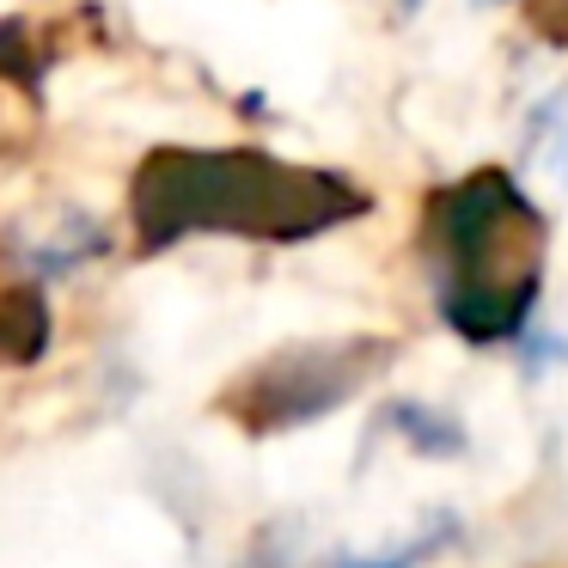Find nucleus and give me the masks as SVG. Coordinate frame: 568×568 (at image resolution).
<instances>
[{"label":"nucleus","instance_id":"nucleus-1","mask_svg":"<svg viewBox=\"0 0 568 568\" xmlns=\"http://www.w3.org/2000/svg\"><path fill=\"white\" fill-rule=\"evenodd\" d=\"M550 160H556V172H562V184H568V123L556 129V148H550Z\"/></svg>","mask_w":568,"mask_h":568}]
</instances>
